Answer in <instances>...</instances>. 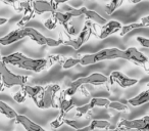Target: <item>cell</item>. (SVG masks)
Returning a JSON list of instances; mask_svg holds the SVG:
<instances>
[{
  "label": "cell",
  "instance_id": "37",
  "mask_svg": "<svg viewBox=\"0 0 149 131\" xmlns=\"http://www.w3.org/2000/svg\"><path fill=\"white\" fill-rule=\"evenodd\" d=\"M68 1H70V0H50V2L52 3V4L54 5V6L57 8L59 5L61 4H64V3H66Z\"/></svg>",
  "mask_w": 149,
  "mask_h": 131
},
{
  "label": "cell",
  "instance_id": "16",
  "mask_svg": "<svg viewBox=\"0 0 149 131\" xmlns=\"http://www.w3.org/2000/svg\"><path fill=\"white\" fill-rule=\"evenodd\" d=\"M24 31H25L26 37H29L33 40L34 42H36L39 45L43 46L46 45V36H44L42 33H40L38 30L34 29L32 27H25L24 28Z\"/></svg>",
  "mask_w": 149,
  "mask_h": 131
},
{
  "label": "cell",
  "instance_id": "27",
  "mask_svg": "<svg viewBox=\"0 0 149 131\" xmlns=\"http://www.w3.org/2000/svg\"><path fill=\"white\" fill-rule=\"evenodd\" d=\"M90 102L93 104L94 108L95 106H100V108H107L108 104H109L110 100L108 98H104V97H93L91 98Z\"/></svg>",
  "mask_w": 149,
  "mask_h": 131
},
{
  "label": "cell",
  "instance_id": "32",
  "mask_svg": "<svg viewBox=\"0 0 149 131\" xmlns=\"http://www.w3.org/2000/svg\"><path fill=\"white\" fill-rule=\"evenodd\" d=\"M64 120H65V117L58 115L57 118H56L55 120H53L51 123H50V126H51V128H53V129H57V128L61 127L62 125L64 124Z\"/></svg>",
  "mask_w": 149,
  "mask_h": 131
},
{
  "label": "cell",
  "instance_id": "35",
  "mask_svg": "<svg viewBox=\"0 0 149 131\" xmlns=\"http://www.w3.org/2000/svg\"><path fill=\"white\" fill-rule=\"evenodd\" d=\"M136 39H137L138 43L140 44L141 46H143V47H146V48H149V39H148V38L142 37V36H138Z\"/></svg>",
  "mask_w": 149,
  "mask_h": 131
},
{
  "label": "cell",
  "instance_id": "31",
  "mask_svg": "<svg viewBox=\"0 0 149 131\" xmlns=\"http://www.w3.org/2000/svg\"><path fill=\"white\" fill-rule=\"evenodd\" d=\"M58 24L59 23H58V22L56 21L53 17H51V18H49V19L46 20V21L44 22L43 25L47 30H54V29H56V27H57Z\"/></svg>",
  "mask_w": 149,
  "mask_h": 131
},
{
  "label": "cell",
  "instance_id": "33",
  "mask_svg": "<svg viewBox=\"0 0 149 131\" xmlns=\"http://www.w3.org/2000/svg\"><path fill=\"white\" fill-rule=\"evenodd\" d=\"M47 69L52 67V64L56 62H60L62 60V56L59 55V54H53V55H49L47 56Z\"/></svg>",
  "mask_w": 149,
  "mask_h": 131
},
{
  "label": "cell",
  "instance_id": "45",
  "mask_svg": "<svg viewBox=\"0 0 149 131\" xmlns=\"http://www.w3.org/2000/svg\"><path fill=\"white\" fill-rule=\"evenodd\" d=\"M129 1H130V2H131V3H132V0H129Z\"/></svg>",
  "mask_w": 149,
  "mask_h": 131
},
{
  "label": "cell",
  "instance_id": "8",
  "mask_svg": "<svg viewBox=\"0 0 149 131\" xmlns=\"http://www.w3.org/2000/svg\"><path fill=\"white\" fill-rule=\"evenodd\" d=\"M22 89L26 92L28 97H30L36 104V106L39 109H44V86L36 85V86H30V85H24L22 86Z\"/></svg>",
  "mask_w": 149,
  "mask_h": 131
},
{
  "label": "cell",
  "instance_id": "10",
  "mask_svg": "<svg viewBox=\"0 0 149 131\" xmlns=\"http://www.w3.org/2000/svg\"><path fill=\"white\" fill-rule=\"evenodd\" d=\"M116 129L120 130H130V129H137V130H146L147 124L144 118L142 119H134V120H128V119H122L118 123Z\"/></svg>",
  "mask_w": 149,
  "mask_h": 131
},
{
  "label": "cell",
  "instance_id": "7",
  "mask_svg": "<svg viewBox=\"0 0 149 131\" xmlns=\"http://www.w3.org/2000/svg\"><path fill=\"white\" fill-rule=\"evenodd\" d=\"M125 51V60L133 62L136 66H140L146 72H149V60L136 47H129Z\"/></svg>",
  "mask_w": 149,
  "mask_h": 131
},
{
  "label": "cell",
  "instance_id": "18",
  "mask_svg": "<svg viewBox=\"0 0 149 131\" xmlns=\"http://www.w3.org/2000/svg\"><path fill=\"white\" fill-rule=\"evenodd\" d=\"M149 102V90H144L140 92L138 95L128 99V104L132 106H139L142 104Z\"/></svg>",
  "mask_w": 149,
  "mask_h": 131
},
{
  "label": "cell",
  "instance_id": "9",
  "mask_svg": "<svg viewBox=\"0 0 149 131\" xmlns=\"http://www.w3.org/2000/svg\"><path fill=\"white\" fill-rule=\"evenodd\" d=\"M109 83L111 84H118L120 87L122 88H128L132 87V86L136 85L138 83V80L135 78H130L128 76H126L125 74H123L120 71H113L109 75Z\"/></svg>",
  "mask_w": 149,
  "mask_h": 131
},
{
  "label": "cell",
  "instance_id": "6",
  "mask_svg": "<svg viewBox=\"0 0 149 131\" xmlns=\"http://www.w3.org/2000/svg\"><path fill=\"white\" fill-rule=\"evenodd\" d=\"M60 86L57 84H49L44 86V109H59Z\"/></svg>",
  "mask_w": 149,
  "mask_h": 131
},
{
  "label": "cell",
  "instance_id": "39",
  "mask_svg": "<svg viewBox=\"0 0 149 131\" xmlns=\"http://www.w3.org/2000/svg\"><path fill=\"white\" fill-rule=\"evenodd\" d=\"M141 23L145 24L147 27H149V15H146V17L142 18V19H141Z\"/></svg>",
  "mask_w": 149,
  "mask_h": 131
},
{
  "label": "cell",
  "instance_id": "25",
  "mask_svg": "<svg viewBox=\"0 0 149 131\" xmlns=\"http://www.w3.org/2000/svg\"><path fill=\"white\" fill-rule=\"evenodd\" d=\"M93 108H94V106L91 102L84 104V106H78V108H76V117H77V118H81V117L85 116V115H87Z\"/></svg>",
  "mask_w": 149,
  "mask_h": 131
},
{
  "label": "cell",
  "instance_id": "14",
  "mask_svg": "<svg viewBox=\"0 0 149 131\" xmlns=\"http://www.w3.org/2000/svg\"><path fill=\"white\" fill-rule=\"evenodd\" d=\"M15 121L17 124H21L26 130L29 131H44V128H42V126H40L39 124L35 123L34 121H32L30 118H28L25 115H19L17 114V116L15 117Z\"/></svg>",
  "mask_w": 149,
  "mask_h": 131
},
{
  "label": "cell",
  "instance_id": "26",
  "mask_svg": "<svg viewBox=\"0 0 149 131\" xmlns=\"http://www.w3.org/2000/svg\"><path fill=\"white\" fill-rule=\"evenodd\" d=\"M78 64H80V57H68L62 62L61 66H62V69L68 70L76 67Z\"/></svg>",
  "mask_w": 149,
  "mask_h": 131
},
{
  "label": "cell",
  "instance_id": "44",
  "mask_svg": "<svg viewBox=\"0 0 149 131\" xmlns=\"http://www.w3.org/2000/svg\"><path fill=\"white\" fill-rule=\"evenodd\" d=\"M146 86H147V88H149V82L147 83V85H146Z\"/></svg>",
  "mask_w": 149,
  "mask_h": 131
},
{
  "label": "cell",
  "instance_id": "21",
  "mask_svg": "<svg viewBox=\"0 0 149 131\" xmlns=\"http://www.w3.org/2000/svg\"><path fill=\"white\" fill-rule=\"evenodd\" d=\"M147 26L143 23H132V24H128V25H124L120 29V37H124L126 36L128 33H130L131 31L133 30H136V29H141V28H146Z\"/></svg>",
  "mask_w": 149,
  "mask_h": 131
},
{
  "label": "cell",
  "instance_id": "2",
  "mask_svg": "<svg viewBox=\"0 0 149 131\" xmlns=\"http://www.w3.org/2000/svg\"><path fill=\"white\" fill-rule=\"evenodd\" d=\"M125 60V51L120 48H104L95 53L84 54L80 57V64L85 67L94 64L96 62H103V60Z\"/></svg>",
  "mask_w": 149,
  "mask_h": 131
},
{
  "label": "cell",
  "instance_id": "42",
  "mask_svg": "<svg viewBox=\"0 0 149 131\" xmlns=\"http://www.w3.org/2000/svg\"><path fill=\"white\" fill-rule=\"evenodd\" d=\"M4 89H5V87H4V85H3L2 81H1V79H0V92H2Z\"/></svg>",
  "mask_w": 149,
  "mask_h": 131
},
{
  "label": "cell",
  "instance_id": "3",
  "mask_svg": "<svg viewBox=\"0 0 149 131\" xmlns=\"http://www.w3.org/2000/svg\"><path fill=\"white\" fill-rule=\"evenodd\" d=\"M108 82H109V79H108L105 75L96 72V73H92V74H90V75L86 76V77L78 78V79L72 81L70 87L64 90L63 92L66 97H68V96L74 95L82 85L91 84V85H94V86H101V85H106Z\"/></svg>",
  "mask_w": 149,
  "mask_h": 131
},
{
  "label": "cell",
  "instance_id": "4",
  "mask_svg": "<svg viewBox=\"0 0 149 131\" xmlns=\"http://www.w3.org/2000/svg\"><path fill=\"white\" fill-rule=\"evenodd\" d=\"M92 35L96 36V37L98 38V34H97V32H96L95 24H94V22L86 19L85 25H84L83 30H82L81 33L79 34V36H78L76 39L65 38V39H63L62 44L66 46H70V47H72L74 50H78V49H80V47L83 46L86 42L89 41L90 37H91Z\"/></svg>",
  "mask_w": 149,
  "mask_h": 131
},
{
  "label": "cell",
  "instance_id": "22",
  "mask_svg": "<svg viewBox=\"0 0 149 131\" xmlns=\"http://www.w3.org/2000/svg\"><path fill=\"white\" fill-rule=\"evenodd\" d=\"M51 15L59 24L68 23V22H70V20L74 18L72 15H70V13H65V11H58L57 9H56L54 13H52Z\"/></svg>",
  "mask_w": 149,
  "mask_h": 131
},
{
  "label": "cell",
  "instance_id": "34",
  "mask_svg": "<svg viewBox=\"0 0 149 131\" xmlns=\"http://www.w3.org/2000/svg\"><path fill=\"white\" fill-rule=\"evenodd\" d=\"M61 25L63 26V28H64V31H65L66 37H68V38H70L72 36H74V31H76V29H74V26L70 25V22H68V23L61 24Z\"/></svg>",
  "mask_w": 149,
  "mask_h": 131
},
{
  "label": "cell",
  "instance_id": "20",
  "mask_svg": "<svg viewBox=\"0 0 149 131\" xmlns=\"http://www.w3.org/2000/svg\"><path fill=\"white\" fill-rule=\"evenodd\" d=\"M0 113L8 119H15V117L17 116V113L2 100H0Z\"/></svg>",
  "mask_w": 149,
  "mask_h": 131
},
{
  "label": "cell",
  "instance_id": "28",
  "mask_svg": "<svg viewBox=\"0 0 149 131\" xmlns=\"http://www.w3.org/2000/svg\"><path fill=\"white\" fill-rule=\"evenodd\" d=\"M107 108L120 111V112H129V106L120 102H110Z\"/></svg>",
  "mask_w": 149,
  "mask_h": 131
},
{
  "label": "cell",
  "instance_id": "13",
  "mask_svg": "<svg viewBox=\"0 0 149 131\" xmlns=\"http://www.w3.org/2000/svg\"><path fill=\"white\" fill-rule=\"evenodd\" d=\"M25 37L26 34L25 31H24V28H17V29L9 32L8 34L0 38V44L2 46L10 45V44H13L15 42L19 41V40L24 39Z\"/></svg>",
  "mask_w": 149,
  "mask_h": 131
},
{
  "label": "cell",
  "instance_id": "15",
  "mask_svg": "<svg viewBox=\"0 0 149 131\" xmlns=\"http://www.w3.org/2000/svg\"><path fill=\"white\" fill-rule=\"evenodd\" d=\"M74 109V98H66L63 91L59 92V115L65 117L66 113Z\"/></svg>",
  "mask_w": 149,
  "mask_h": 131
},
{
  "label": "cell",
  "instance_id": "36",
  "mask_svg": "<svg viewBox=\"0 0 149 131\" xmlns=\"http://www.w3.org/2000/svg\"><path fill=\"white\" fill-rule=\"evenodd\" d=\"M2 3L4 4H7V5H10L15 11L17 9V2H19V0H0Z\"/></svg>",
  "mask_w": 149,
  "mask_h": 131
},
{
  "label": "cell",
  "instance_id": "40",
  "mask_svg": "<svg viewBox=\"0 0 149 131\" xmlns=\"http://www.w3.org/2000/svg\"><path fill=\"white\" fill-rule=\"evenodd\" d=\"M7 22H8V20H7L6 18H2V17H0V26L4 25V24H6Z\"/></svg>",
  "mask_w": 149,
  "mask_h": 131
},
{
  "label": "cell",
  "instance_id": "12",
  "mask_svg": "<svg viewBox=\"0 0 149 131\" xmlns=\"http://www.w3.org/2000/svg\"><path fill=\"white\" fill-rule=\"evenodd\" d=\"M123 25L118 21H109L106 24L102 25V28L100 30V33L98 34V38L99 39H106L109 36L113 35V34L118 33L120 31Z\"/></svg>",
  "mask_w": 149,
  "mask_h": 131
},
{
  "label": "cell",
  "instance_id": "29",
  "mask_svg": "<svg viewBox=\"0 0 149 131\" xmlns=\"http://www.w3.org/2000/svg\"><path fill=\"white\" fill-rule=\"evenodd\" d=\"M64 124L68 125V126L72 127V128H74V129H77V130H81L83 127L86 126V124H87V123L80 122V121L70 120V119H65V120H64Z\"/></svg>",
  "mask_w": 149,
  "mask_h": 131
},
{
  "label": "cell",
  "instance_id": "24",
  "mask_svg": "<svg viewBox=\"0 0 149 131\" xmlns=\"http://www.w3.org/2000/svg\"><path fill=\"white\" fill-rule=\"evenodd\" d=\"M124 3V0H110V2L106 5L105 7V13L107 15H111L118 7L122 6V4Z\"/></svg>",
  "mask_w": 149,
  "mask_h": 131
},
{
  "label": "cell",
  "instance_id": "41",
  "mask_svg": "<svg viewBox=\"0 0 149 131\" xmlns=\"http://www.w3.org/2000/svg\"><path fill=\"white\" fill-rule=\"evenodd\" d=\"M143 118L145 119V121H146V124H147V131H149V116H145L143 117Z\"/></svg>",
  "mask_w": 149,
  "mask_h": 131
},
{
  "label": "cell",
  "instance_id": "38",
  "mask_svg": "<svg viewBox=\"0 0 149 131\" xmlns=\"http://www.w3.org/2000/svg\"><path fill=\"white\" fill-rule=\"evenodd\" d=\"M80 88H81V93H82V95L85 96V97H90V95H91V94H90V92L88 91L87 88H86L85 86L82 85Z\"/></svg>",
  "mask_w": 149,
  "mask_h": 131
},
{
  "label": "cell",
  "instance_id": "23",
  "mask_svg": "<svg viewBox=\"0 0 149 131\" xmlns=\"http://www.w3.org/2000/svg\"><path fill=\"white\" fill-rule=\"evenodd\" d=\"M86 7H80V8H74V7H72L68 4H64L63 6L61 7L62 11H65V13L72 15L74 18H78L81 17V15H84V11H85Z\"/></svg>",
  "mask_w": 149,
  "mask_h": 131
},
{
  "label": "cell",
  "instance_id": "1",
  "mask_svg": "<svg viewBox=\"0 0 149 131\" xmlns=\"http://www.w3.org/2000/svg\"><path fill=\"white\" fill-rule=\"evenodd\" d=\"M1 60L6 64L17 66L19 69L32 71L35 73H40L47 69V58H31L22 52H15L5 55L1 57Z\"/></svg>",
  "mask_w": 149,
  "mask_h": 131
},
{
  "label": "cell",
  "instance_id": "5",
  "mask_svg": "<svg viewBox=\"0 0 149 131\" xmlns=\"http://www.w3.org/2000/svg\"><path fill=\"white\" fill-rule=\"evenodd\" d=\"M0 79L5 88H11L13 86H24L29 81V75H17L7 69L6 64L0 60Z\"/></svg>",
  "mask_w": 149,
  "mask_h": 131
},
{
  "label": "cell",
  "instance_id": "43",
  "mask_svg": "<svg viewBox=\"0 0 149 131\" xmlns=\"http://www.w3.org/2000/svg\"><path fill=\"white\" fill-rule=\"evenodd\" d=\"M141 1H143V0H132V3L133 4H138V3H140Z\"/></svg>",
  "mask_w": 149,
  "mask_h": 131
},
{
  "label": "cell",
  "instance_id": "17",
  "mask_svg": "<svg viewBox=\"0 0 149 131\" xmlns=\"http://www.w3.org/2000/svg\"><path fill=\"white\" fill-rule=\"evenodd\" d=\"M94 129H116L111 126V123L107 120H92L88 126H85L81 130H94Z\"/></svg>",
  "mask_w": 149,
  "mask_h": 131
},
{
  "label": "cell",
  "instance_id": "46",
  "mask_svg": "<svg viewBox=\"0 0 149 131\" xmlns=\"http://www.w3.org/2000/svg\"><path fill=\"white\" fill-rule=\"evenodd\" d=\"M0 57H1V54H0Z\"/></svg>",
  "mask_w": 149,
  "mask_h": 131
},
{
  "label": "cell",
  "instance_id": "30",
  "mask_svg": "<svg viewBox=\"0 0 149 131\" xmlns=\"http://www.w3.org/2000/svg\"><path fill=\"white\" fill-rule=\"evenodd\" d=\"M27 97H28V95L26 94V92L24 91L23 89H21L19 91H17V93L13 95V100H15V102H17V104H23V102H26Z\"/></svg>",
  "mask_w": 149,
  "mask_h": 131
},
{
  "label": "cell",
  "instance_id": "11",
  "mask_svg": "<svg viewBox=\"0 0 149 131\" xmlns=\"http://www.w3.org/2000/svg\"><path fill=\"white\" fill-rule=\"evenodd\" d=\"M31 5L35 15H44L46 13H52L57 9L47 0H31Z\"/></svg>",
  "mask_w": 149,
  "mask_h": 131
},
{
  "label": "cell",
  "instance_id": "19",
  "mask_svg": "<svg viewBox=\"0 0 149 131\" xmlns=\"http://www.w3.org/2000/svg\"><path fill=\"white\" fill-rule=\"evenodd\" d=\"M84 15L87 20H90V21L94 22L98 25H104V24L107 23V21L103 17H101L99 13H97L94 11H91V9H88L87 7L84 11Z\"/></svg>",
  "mask_w": 149,
  "mask_h": 131
}]
</instances>
